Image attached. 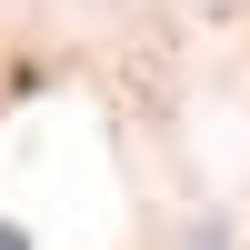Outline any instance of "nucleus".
<instances>
[{
	"mask_svg": "<svg viewBox=\"0 0 250 250\" xmlns=\"http://www.w3.org/2000/svg\"><path fill=\"white\" fill-rule=\"evenodd\" d=\"M0 250H30V240H20V230H10V220H0Z\"/></svg>",
	"mask_w": 250,
	"mask_h": 250,
	"instance_id": "1",
	"label": "nucleus"
}]
</instances>
